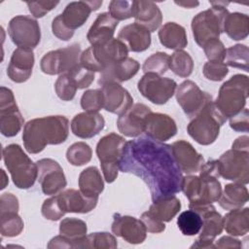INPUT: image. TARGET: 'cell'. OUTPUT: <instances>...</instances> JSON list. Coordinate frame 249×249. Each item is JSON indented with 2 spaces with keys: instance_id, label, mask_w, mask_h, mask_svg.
I'll list each match as a JSON object with an SVG mask.
<instances>
[{
  "instance_id": "obj_1",
  "label": "cell",
  "mask_w": 249,
  "mask_h": 249,
  "mask_svg": "<svg viewBox=\"0 0 249 249\" xmlns=\"http://www.w3.org/2000/svg\"><path fill=\"white\" fill-rule=\"evenodd\" d=\"M120 171L142 179L150 190L153 201L181 192L183 175L173 157L171 145L148 136L125 143Z\"/></svg>"
},
{
  "instance_id": "obj_2",
  "label": "cell",
  "mask_w": 249,
  "mask_h": 249,
  "mask_svg": "<svg viewBox=\"0 0 249 249\" xmlns=\"http://www.w3.org/2000/svg\"><path fill=\"white\" fill-rule=\"evenodd\" d=\"M69 133V121L64 116H48L28 121L23 126L22 140L29 154L41 153L47 145L63 143Z\"/></svg>"
},
{
  "instance_id": "obj_3",
  "label": "cell",
  "mask_w": 249,
  "mask_h": 249,
  "mask_svg": "<svg viewBox=\"0 0 249 249\" xmlns=\"http://www.w3.org/2000/svg\"><path fill=\"white\" fill-rule=\"evenodd\" d=\"M210 4L212 7L195 16L191 23L193 36L200 48L212 39H219L224 32L225 19L230 14L226 9L229 3L211 1Z\"/></svg>"
},
{
  "instance_id": "obj_4",
  "label": "cell",
  "mask_w": 249,
  "mask_h": 249,
  "mask_svg": "<svg viewBox=\"0 0 249 249\" xmlns=\"http://www.w3.org/2000/svg\"><path fill=\"white\" fill-rule=\"evenodd\" d=\"M248 93V76L235 74L221 86L218 96L213 102L223 117L230 119L245 108Z\"/></svg>"
},
{
  "instance_id": "obj_5",
  "label": "cell",
  "mask_w": 249,
  "mask_h": 249,
  "mask_svg": "<svg viewBox=\"0 0 249 249\" xmlns=\"http://www.w3.org/2000/svg\"><path fill=\"white\" fill-rule=\"evenodd\" d=\"M2 156L16 187L31 188L38 177V167L22 148L18 144H10L2 150Z\"/></svg>"
},
{
  "instance_id": "obj_6",
  "label": "cell",
  "mask_w": 249,
  "mask_h": 249,
  "mask_svg": "<svg viewBox=\"0 0 249 249\" xmlns=\"http://www.w3.org/2000/svg\"><path fill=\"white\" fill-rule=\"evenodd\" d=\"M227 119L217 110L214 102H209L187 126L189 135L198 144L207 146L215 142L220 133L221 126Z\"/></svg>"
},
{
  "instance_id": "obj_7",
  "label": "cell",
  "mask_w": 249,
  "mask_h": 249,
  "mask_svg": "<svg viewBox=\"0 0 249 249\" xmlns=\"http://www.w3.org/2000/svg\"><path fill=\"white\" fill-rule=\"evenodd\" d=\"M127 54L126 46L121 40L113 38L104 44L86 49L81 53L80 63L94 73H101L112 63L126 58Z\"/></svg>"
},
{
  "instance_id": "obj_8",
  "label": "cell",
  "mask_w": 249,
  "mask_h": 249,
  "mask_svg": "<svg viewBox=\"0 0 249 249\" xmlns=\"http://www.w3.org/2000/svg\"><path fill=\"white\" fill-rule=\"evenodd\" d=\"M125 143V139L115 132L104 135L97 142L96 156L107 183H113L118 177Z\"/></svg>"
},
{
  "instance_id": "obj_9",
  "label": "cell",
  "mask_w": 249,
  "mask_h": 249,
  "mask_svg": "<svg viewBox=\"0 0 249 249\" xmlns=\"http://www.w3.org/2000/svg\"><path fill=\"white\" fill-rule=\"evenodd\" d=\"M81 47L79 44L57 49L47 53L41 59V70L48 75L68 73L80 63Z\"/></svg>"
},
{
  "instance_id": "obj_10",
  "label": "cell",
  "mask_w": 249,
  "mask_h": 249,
  "mask_svg": "<svg viewBox=\"0 0 249 249\" xmlns=\"http://www.w3.org/2000/svg\"><path fill=\"white\" fill-rule=\"evenodd\" d=\"M139 92L154 104H165L175 93L177 84L170 78L160 77L154 73H147L138 81Z\"/></svg>"
},
{
  "instance_id": "obj_11",
  "label": "cell",
  "mask_w": 249,
  "mask_h": 249,
  "mask_svg": "<svg viewBox=\"0 0 249 249\" xmlns=\"http://www.w3.org/2000/svg\"><path fill=\"white\" fill-rule=\"evenodd\" d=\"M12 42L18 48L34 49L41 40V29L38 21L30 16H16L8 25Z\"/></svg>"
},
{
  "instance_id": "obj_12",
  "label": "cell",
  "mask_w": 249,
  "mask_h": 249,
  "mask_svg": "<svg viewBox=\"0 0 249 249\" xmlns=\"http://www.w3.org/2000/svg\"><path fill=\"white\" fill-rule=\"evenodd\" d=\"M220 176L233 183L247 185L249 182V152L233 149L226 151L218 160Z\"/></svg>"
},
{
  "instance_id": "obj_13",
  "label": "cell",
  "mask_w": 249,
  "mask_h": 249,
  "mask_svg": "<svg viewBox=\"0 0 249 249\" xmlns=\"http://www.w3.org/2000/svg\"><path fill=\"white\" fill-rule=\"evenodd\" d=\"M24 124L13 91L0 88V131L6 137L16 136Z\"/></svg>"
},
{
  "instance_id": "obj_14",
  "label": "cell",
  "mask_w": 249,
  "mask_h": 249,
  "mask_svg": "<svg viewBox=\"0 0 249 249\" xmlns=\"http://www.w3.org/2000/svg\"><path fill=\"white\" fill-rule=\"evenodd\" d=\"M176 100L189 118L196 117L209 102L213 101L212 95L202 91L191 80L182 82L176 90Z\"/></svg>"
},
{
  "instance_id": "obj_15",
  "label": "cell",
  "mask_w": 249,
  "mask_h": 249,
  "mask_svg": "<svg viewBox=\"0 0 249 249\" xmlns=\"http://www.w3.org/2000/svg\"><path fill=\"white\" fill-rule=\"evenodd\" d=\"M38 181L42 192L47 196L59 194L67 185L62 167L53 159H41L36 161Z\"/></svg>"
},
{
  "instance_id": "obj_16",
  "label": "cell",
  "mask_w": 249,
  "mask_h": 249,
  "mask_svg": "<svg viewBox=\"0 0 249 249\" xmlns=\"http://www.w3.org/2000/svg\"><path fill=\"white\" fill-rule=\"evenodd\" d=\"M111 229L115 235L122 237L130 244H140L147 236V230L143 222L128 215L115 213Z\"/></svg>"
},
{
  "instance_id": "obj_17",
  "label": "cell",
  "mask_w": 249,
  "mask_h": 249,
  "mask_svg": "<svg viewBox=\"0 0 249 249\" xmlns=\"http://www.w3.org/2000/svg\"><path fill=\"white\" fill-rule=\"evenodd\" d=\"M152 112L150 107L142 103H135L117 121L119 131L127 137H137L144 132L146 117Z\"/></svg>"
},
{
  "instance_id": "obj_18",
  "label": "cell",
  "mask_w": 249,
  "mask_h": 249,
  "mask_svg": "<svg viewBox=\"0 0 249 249\" xmlns=\"http://www.w3.org/2000/svg\"><path fill=\"white\" fill-rule=\"evenodd\" d=\"M103 109L116 115H122L133 105V98L119 83L109 82L101 86Z\"/></svg>"
},
{
  "instance_id": "obj_19",
  "label": "cell",
  "mask_w": 249,
  "mask_h": 249,
  "mask_svg": "<svg viewBox=\"0 0 249 249\" xmlns=\"http://www.w3.org/2000/svg\"><path fill=\"white\" fill-rule=\"evenodd\" d=\"M100 1H74L70 2L59 15L62 23L71 31L81 27L89 18L91 12L96 11L102 5Z\"/></svg>"
},
{
  "instance_id": "obj_20",
  "label": "cell",
  "mask_w": 249,
  "mask_h": 249,
  "mask_svg": "<svg viewBox=\"0 0 249 249\" xmlns=\"http://www.w3.org/2000/svg\"><path fill=\"white\" fill-rule=\"evenodd\" d=\"M34 61V53L31 49L17 48L12 53L7 68L8 77L15 83L26 82L32 74Z\"/></svg>"
},
{
  "instance_id": "obj_21",
  "label": "cell",
  "mask_w": 249,
  "mask_h": 249,
  "mask_svg": "<svg viewBox=\"0 0 249 249\" xmlns=\"http://www.w3.org/2000/svg\"><path fill=\"white\" fill-rule=\"evenodd\" d=\"M173 157L182 172L194 174L199 171L204 163L203 157L196 152L193 145L186 140H178L172 143Z\"/></svg>"
},
{
  "instance_id": "obj_22",
  "label": "cell",
  "mask_w": 249,
  "mask_h": 249,
  "mask_svg": "<svg viewBox=\"0 0 249 249\" xmlns=\"http://www.w3.org/2000/svg\"><path fill=\"white\" fill-rule=\"evenodd\" d=\"M144 132L151 139L164 142L176 135L177 125L170 116L151 112L146 117Z\"/></svg>"
},
{
  "instance_id": "obj_23",
  "label": "cell",
  "mask_w": 249,
  "mask_h": 249,
  "mask_svg": "<svg viewBox=\"0 0 249 249\" xmlns=\"http://www.w3.org/2000/svg\"><path fill=\"white\" fill-rule=\"evenodd\" d=\"M200 216L202 218L200 234L191 248H215L214 239L222 233L224 229L223 217L216 211L215 207Z\"/></svg>"
},
{
  "instance_id": "obj_24",
  "label": "cell",
  "mask_w": 249,
  "mask_h": 249,
  "mask_svg": "<svg viewBox=\"0 0 249 249\" xmlns=\"http://www.w3.org/2000/svg\"><path fill=\"white\" fill-rule=\"evenodd\" d=\"M105 125L104 118L94 112H82L71 121V131L79 138L88 139L97 135Z\"/></svg>"
},
{
  "instance_id": "obj_25",
  "label": "cell",
  "mask_w": 249,
  "mask_h": 249,
  "mask_svg": "<svg viewBox=\"0 0 249 249\" xmlns=\"http://www.w3.org/2000/svg\"><path fill=\"white\" fill-rule=\"evenodd\" d=\"M140 69V64L137 60L126 57L122 60L116 61L105 68L100 74L98 79V85L102 86L105 83L115 82L122 83L131 79L135 76Z\"/></svg>"
},
{
  "instance_id": "obj_26",
  "label": "cell",
  "mask_w": 249,
  "mask_h": 249,
  "mask_svg": "<svg viewBox=\"0 0 249 249\" xmlns=\"http://www.w3.org/2000/svg\"><path fill=\"white\" fill-rule=\"evenodd\" d=\"M60 207L65 213H89L97 204V197H89L80 190L67 189L57 195Z\"/></svg>"
},
{
  "instance_id": "obj_27",
  "label": "cell",
  "mask_w": 249,
  "mask_h": 249,
  "mask_svg": "<svg viewBox=\"0 0 249 249\" xmlns=\"http://www.w3.org/2000/svg\"><path fill=\"white\" fill-rule=\"evenodd\" d=\"M118 39L126 46L128 51L141 53L151 45V32L144 26L134 22L124 26L118 34Z\"/></svg>"
},
{
  "instance_id": "obj_28",
  "label": "cell",
  "mask_w": 249,
  "mask_h": 249,
  "mask_svg": "<svg viewBox=\"0 0 249 249\" xmlns=\"http://www.w3.org/2000/svg\"><path fill=\"white\" fill-rule=\"evenodd\" d=\"M133 18L135 22L147 28L150 32L156 31L162 21V14L159 6L153 1H132Z\"/></svg>"
},
{
  "instance_id": "obj_29",
  "label": "cell",
  "mask_w": 249,
  "mask_h": 249,
  "mask_svg": "<svg viewBox=\"0 0 249 249\" xmlns=\"http://www.w3.org/2000/svg\"><path fill=\"white\" fill-rule=\"evenodd\" d=\"M119 21L111 17L109 13H101L97 15L94 22L91 24L87 34L88 41L93 45L104 44L113 39L116 27Z\"/></svg>"
},
{
  "instance_id": "obj_30",
  "label": "cell",
  "mask_w": 249,
  "mask_h": 249,
  "mask_svg": "<svg viewBox=\"0 0 249 249\" xmlns=\"http://www.w3.org/2000/svg\"><path fill=\"white\" fill-rule=\"evenodd\" d=\"M160 44L170 50H182L188 45L186 29L176 22L164 23L159 31Z\"/></svg>"
},
{
  "instance_id": "obj_31",
  "label": "cell",
  "mask_w": 249,
  "mask_h": 249,
  "mask_svg": "<svg viewBox=\"0 0 249 249\" xmlns=\"http://www.w3.org/2000/svg\"><path fill=\"white\" fill-rule=\"evenodd\" d=\"M249 199V193L245 185L238 183L227 184L218 200L219 205L226 210L242 208Z\"/></svg>"
},
{
  "instance_id": "obj_32",
  "label": "cell",
  "mask_w": 249,
  "mask_h": 249,
  "mask_svg": "<svg viewBox=\"0 0 249 249\" xmlns=\"http://www.w3.org/2000/svg\"><path fill=\"white\" fill-rule=\"evenodd\" d=\"M79 188L86 196L98 198L104 190V182L96 166H89L80 173Z\"/></svg>"
},
{
  "instance_id": "obj_33",
  "label": "cell",
  "mask_w": 249,
  "mask_h": 249,
  "mask_svg": "<svg viewBox=\"0 0 249 249\" xmlns=\"http://www.w3.org/2000/svg\"><path fill=\"white\" fill-rule=\"evenodd\" d=\"M223 225L226 231L232 236L245 235L249 231V208L230 210L223 217Z\"/></svg>"
},
{
  "instance_id": "obj_34",
  "label": "cell",
  "mask_w": 249,
  "mask_h": 249,
  "mask_svg": "<svg viewBox=\"0 0 249 249\" xmlns=\"http://www.w3.org/2000/svg\"><path fill=\"white\" fill-rule=\"evenodd\" d=\"M180 209L181 202L174 195L153 201L148 211L164 223L170 222L179 213Z\"/></svg>"
},
{
  "instance_id": "obj_35",
  "label": "cell",
  "mask_w": 249,
  "mask_h": 249,
  "mask_svg": "<svg viewBox=\"0 0 249 249\" xmlns=\"http://www.w3.org/2000/svg\"><path fill=\"white\" fill-rule=\"evenodd\" d=\"M249 18L246 14L234 12L230 13L224 22V32L234 40H243L248 36Z\"/></svg>"
},
{
  "instance_id": "obj_36",
  "label": "cell",
  "mask_w": 249,
  "mask_h": 249,
  "mask_svg": "<svg viewBox=\"0 0 249 249\" xmlns=\"http://www.w3.org/2000/svg\"><path fill=\"white\" fill-rule=\"evenodd\" d=\"M169 68L175 75L181 78H188L194 70L193 58L183 50L175 51L170 56Z\"/></svg>"
},
{
  "instance_id": "obj_37",
  "label": "cell",
  "mask_w": 249,
  "mask_h": 249,
  "mask_svg": "<svg viewBox=\"0 0 249 249\" xmlns=\"http://www.w3.org/2000/svg\"><path fill=\"white\" fill-rule=\"evenodd\" d=\"M226 65L233 68L244 70L245 72L249 71V50L246 45L236 44L230 47L226 53Z\"/></svg>"
},
{
  "instance_id": "obj_38",
  "label": "cell",
  "mask_w": 249,
  "mask_h": 249,
  "mask_svg": "<svg viewBox=\"0 0 249 249\" xmlns=\"http://www.w3.org/2000/svg\"><path fill=\"white\" fill-rule=\"evenodd\" d=\"M177 226L184 235H196L201 230L202 218L198 213L190 209L182 212L178 216Z\"/></svg>"
},
{
  "instance_id": "obj_39",
  "label": "cell",
  "mask_w": 249,
  "mask_h": 249,
  "mask_svg": "<svg viewBox=\"0 0 249 249\" xmlns=\"http://www.w3.org/2000/svg\"><path fill=\"white\" fill-rule=\"evenodd\" d=\"M86 222L77 218H64L59 224V233L71 240H78L87 235Z\"/></svg>"
},
{
  "instance_id": "obj_40",
  "label": "cell",
  "mask_w": 249,
  "mask_h": 249,
  "mask_svg": "<svg viewBox=\"0 0 249 249\" xmlns=\"http://www.w3.org/2000/svg\"><path fill=\"white\" fill-rule=\"evenodd\" d=\"M92 157V151L89 144L76 142L69 146L66 151V159L70 164L81 166L88 163Z\"/></svg>"
},
{
  "instance_id": "obj_41",
  "label": "cell",
  "mask_w": 249,
  "mask_h": 249,
  "mask_svg": "<svg viewBox=\"0 0 249 249\" xmlns=\"http://www.w3.org/2000/svg\"><path fill=\"white\" fill-rule=\"evenodd\" d=\"M23 227V221L18 213L0 214V231L2 236H17L21 233Z\"/></svg>"
},
{
  "instance_id": "obj_42",
  "label": "cell",
  "mask_w": 249,
  "mask_h": 249,
  "mask_svg": "<svg viewBox=\"0 0 249 249\" xmlns=\"http://www.w3.org/2000/svg\"><path fill=\"white\" fill-rule=\"evenodd\" d=\"M170 56L166 53L158 52L145 59L142 69L145 74L154 73L159 76L164 74L169 68Z\"/></svg>"
},
{
  "instance_id": "obj_43",
  "label": "cell",
  "mask_w": 249,
  "mask_h": 249,
  "mask_svg": "<svg viewBox=\"0 0 249 249\" xmlns=\"http://www.w3.org/2000/svg\"><path fill=\"white\" fill-rule=\"evenodd\" d=\"M85 248H111L115 249L118 247L116 237L109 232H92L85 236Z\"/></svg>"
},
{
  "instance_id": "obj_44",
  "label": "cell",
  "mask_w": 249,
  "mask_h": 249,
  "mask_svg": "<svg viewBox=\"0 0 249 249\" xmlns=\"http://www.w3.org/2000/svg\"><path fill=\"white\" fill-rule=\"evenodd\" d=\"M78 88L68 73L59 75L55 84L54 90L58 98L63 101H70L75 97Z\"/></svg>"
},
{
  "instance_id": "obj_45",
  "label": "cell",
  "mask_w": 249,
  "mask_h": 249,
  "mask_svg": "<svg viewBox=\"0 0 249 249\" xmlns=\"http://www.w3.org/2000/svg\"><path fill=\"white\" fill-rule=\"evenodd\" d=\"M81 107L86 112L97 113L103 108V97L100 89H88L81 97Z\"/></svg>"
},
{
  "instance_id": "obj_46",
  "label": "cell",
  "mask_w": 249,
  "mask_h": 249,
  "mask_svg": "<svg viewBox=\"0 0 249 249\" xmlns=\"http://www.w3.org/2000/svg\"><path fill=\"white\" fill-rule=\"evenodd\" d=\"M109 14L116 20H124L133 18L132 1L112 0L109 3Z\"/></svg>"
},
{
  "instance_id": "obj_47",
  "label": "cell",
  "mask_w": 249,
  "mask_h": 249,
  "mask_svg": "<svg viewBox=\"0 0 249 249\" xmlns=\"http://www.w3.org/2000/svg\"><path fill=\"white\" fill-rule=\"evenodd\" d=\"M68 74L77 86L78 89L89 88L94 80V72L86 68L81 63L71 69Z\"/></svg>"
},
{
  "instance_id": "obj_48",
  "label": "cell",
  "mask_w": 249,
  "mask_h": 249,
  "mask_svg": "<svg viewBox=\"0 0 249 249\" xmlns=\"http://www.w3.org/2000/svg\"><path fill=\"white\" fill-rule=\"evenodd\" d=\"M202 73L207 80L219 82L222 81L229 73L228 66L221 61H207L204 63Z\"/></svg>"
},
{
  "instance_id": "obj_49",
  "label": "cell",
  "mask_w": 249,
  "mask_h": 249,
  "mask_svg": "<svg viewBox=\"0 0 249 249\" xmlns=\"http://www.w3.org/2000/svg\"><path fill=\"white\" fill-rule=\"evenodd\" d=\"M181 191L184 193L190 202L197 200L200 192V178L191 174L183 177Z\"/></svg>"
},
{
  "instance_id": "obj_50",
  "label": "cell",
  "mask_w": 249,
  "mask_h": 249,
  "mask_svg": "<svg viewBox=\"0 0 249 249\" xmlns=\"http://www.w3.org/2000/svg\"><path fill=\"white\" fill-rule=\"evenodd\" d=\"M41 212L44 218L51 221H57L65 215V212L60 207L57 196H53L45 199L41 208Z\"/></svg>"
},
{
  "instance_id": "obj_51",
  "label": "cell",
  "mask_w": 249,
  "mask_h": 249,
  "mask_svg": "<svg viewBox=\"0 0 249 249\" xmlns=\"http://www.w3.org/2000/svg\"><path fill=\"white\" fill-rule=\"evenodd\" d=\"M203 51L209 61L223 62L226 57L227 50L222 41L219 39H212L203 45Z\"/></svg>"
},
{
  "instance_id": "obj_52",
  "label": "cell",
  "mask_w": 249,
  "mask_h": 249,
  "mask_svg": "<svg viewBox=\"0 0 249 249\" xmlns=\"http://www.w3.org/2000/svg\"><path fill=\"white\" fill-rule=\"evenodd\" d=\"M29 12L34 18H43L46 14L55 8L59 2L58 1H32L26 2Z\"/></svg>"
},
{
  "instance_id": "obj_53",
  "label": "cell",
  "mask_w": 249,
  "mask_h": 249,
  "mask_svg": "<svg viewBox=\"0 0 249 249\" xmlns=\"http://www.w3.org/2000/svg\"><path fill=\"white\" fill-rule=\"evenodd\" d=\"M249 111L247 108H244L236 115L230 118V126L239 132H248L249 125Z\"/></svg>"
},
{
  "instance_id": "obj_54",
  "label": "cell",
  "mask_w": 249,
  "mask_h": 249,
  "mask_svg": "<svg viewBox=\"0 0 249 249\" xmlns=\"http://www.w3.org/2000/svg\"><path fill=\"white\" fill-rule=\"evenodd\" d=\"M140 220L143 222L147 231L153 233H160L165 230V225L163 222L159 220L149 211L142 213Z\"/></svg>"
},
{
  "instance_id": "obj_55",
  "label": "cell",
  "mask_w": 249,
  "mask_h": 249,
  "mask_svg": "<svg viewBox=\"0 0 249 249\" xmlns=\"http://www.w3.org/2000/svg\"><path fill=\"white\" fill-rule=\"evenodd\" d=\"M19 208L18 197L11 194L5 193L0 197V214L18 213Z\"/></svg>"
},
{
  "instance_id": "obj_56",
  "label": "cell",
  "mask_w": 249,
  "mask_h": 249,
  "mask_svg": "<svg viewBox=\"0 0 249 249\" xmlns=\"http://www.w3.org/2000/svg\"><path fill=\"white\" fill-rule=\"evenodd\" d=\"M52 30H53V34L62 40V41H68L70 40L73 35H74V31H71L69 30L61 21L60 19V17L59 15L56 16L53 19V22H52Z\"/></svg>"
},
{
  "instance_id": "obj_57",
  "label": "cell",
  "mask_w": 249,
  "mask_h": 249,
  "mask_svg": "<svg viewBox=\"0 0 249 249\" xmlns=\"http://www.w3.org/2000/svg\"><path fill=\"white\" fill-rule=\"evenodd\" d=\"M241 247H242V243L239 239L234 238L233 236H229V235L222 236L215 244V248H219V249H225V248L239 249Z\"/></svg>"
},
{
  "instance_id": "obj_58",
  "label": "cell",
  "mask_w": 249,
  "mask_h": 249,
  "mask_svg": "<svg viewBox=\"0 0 249 249\" xmlns=\"http://www.w3.org/2000/svg\"><path fill=\"white\" fill-rule=\"evenodd\" d=\"M249 137L247 135H242L237 137L232 145L231 149L236 150V151H241V152H249Z\"/></svg>"
},
{
  "instance_id": "obj_59",
  "label": "cell",
  "mask_w": 249,
  "mask_h": 249,
  "mask_svg": "<svg viewBox=\"0 0 249 249\" xmlns=\"http://www.w3.org/2000/svg\"><path fill=\"white\" fill-rule=\"evenodd\" d=\"M174 3L178 6H181L183 8H188V9H192L199 5V2L197 1H175Z\"/></svg>"
}]
</instances>
